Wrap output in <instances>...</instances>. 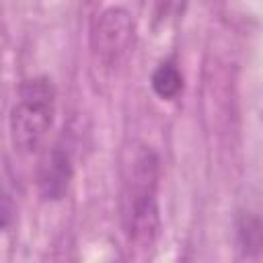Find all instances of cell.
<instances>
[{
	"label": "cell",
	"instance_id": "obj_1",
	"mask_svg": "<svg viewBox=\"0 0 263 263\" xmlns=\"http://www.w3.org/2000/svg\"><path fill=\"white\" fill-rule=\"evenodd\" d=\"M158 154L150 146L136 148L123 171V187L119 199L123 234L136 249H148L158 238Z\"/></svg>",
	"mask_w": 263,
	"mask_h": 263
},
{
	"label": "cell",
	"instance_id": "obj_2",
	"mask_svg": "<svg viewBox=\"0 0 263 263\" xmlns=\"http://www.w3.org/2000/svg\"><path fill=\"white\" fill-rule=\"evenodd\" d=\"M55 86L47 76H33L21 82L10 109V142L21 154H33L45 142L55 117Z\"/></svg>",
	"mask_w": 263,
	"mask_h": 263
},
{
	"label": "cell",
	"instance_id": "obj_3",
	"mask_svg": "<svg viewBox=\"0 0 263 263\" xmlns=\"http://www.w3.org/2000/svg\"><path fill=\"white\" fill-rule=\"evenodd\" d=\"M136 27L125 8H105L90 31V47L99 64L105 68H117L132 51Z\"/></svg>",
	"mask_w": 263,
	"mask_h": 263
},
{
	"label": "cell",
	"instance_id": "obj_4",
	"mask_svg": "<svg viewBox=\"0 0 263 263\" xmlns=\"http://www.w3.org/2000/svg\"><path fill=\"white\" fill-rule=\"evenodd\" d=\"M72 179V160L62 146H53L39 166V193L45 201H58L66 195Z\"/></svg>",
	"mask_w": 263,
	"mask_h": 263
},
{
	"label": "cell",
	"instance_id": "obj_5",
	"mask_svg": "<svg viewBox=\"0 0 263 263\" xmlns=\"http://www.w3.org/2000/svg\"><path fill=\"white\" fill-rule=\"evenodd\" d=\"M150 84H152V90L162 101H173L183 90V76H181L177 64L166 60V62L158 64V68L152 72Z\"/></svg>",
	"mask_w": 263,
	"mask_h": 263
},
{
	"label": "cell",
	"instance_id": "obj_6",
	"mask_svg": "<svg viewBox=\"0 0 263 263\" xmlns=\"http://www.w3.org/2000/svg\"><path fill=\"white\" fill-rule=\"evenodd\" d=\"M236 238L245 255H259L263 251V220L253 214H242L236 222Z\"/></svg>",
	"mask_w": 263,
	"mask_h": 263
},
{
	"label": "cell",
	"instance_id": "obj_7",
	"mask_svg": "<svg viewBox=\"0 0 263 263\" xmlns=\"http://www.w3.org/2000/svg\"><path fill=\"white\" fill-rule=\"evenodd\" d=\"M152 2V14L156 23H171L183 16L187 8V0H150Z\"/></svg>",
	"mask_w": 263,
	"mask_h": 263
}]
</instances>
